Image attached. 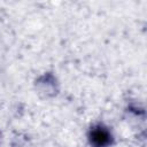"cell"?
<instances>
[{
	"instance_id": "6da1fadb",
	"label": "cell",
	"mask_w": 147,
	"mask_h": 147,
	"mask_svg": "<svg viewBox=\"0 0 147 147\" xmlns=\"http://www.w3.org/2000/svg\"><path fill=\"white\" fill-rule=\"evenodd\" d=\"M88 140L92 147H108L113 144V136L107 126L95 124L88 131Z\"/></svg>"
}]
</instances>
